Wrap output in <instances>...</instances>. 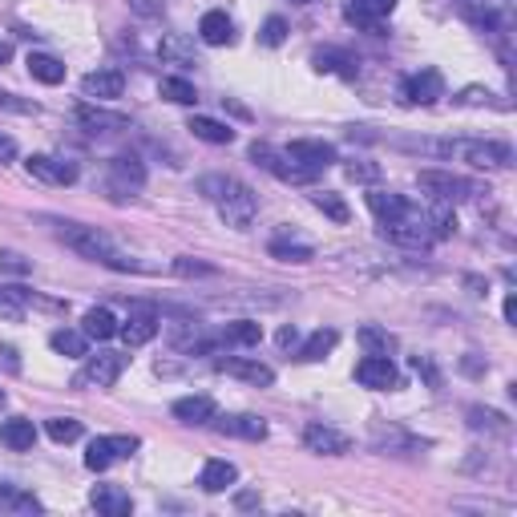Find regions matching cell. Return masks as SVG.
<instances>
[{
    "label": "cell",
    "mask_w": 517,
    "mask_h": 517,
    "mask_svg": "<svg viewBox=\"0 0 517 517\" xmlns=\"http://www.w3.org/2000/svg\"><path fill=\"white\" fill-rule=\"evenodd\" d=\"M199 191L215 202L223 223L235 231H247L255 223V215H259V194L247 182L231 178V174H207V178H199Z\"/></svg>",
    "instance_id": "1"
},
{
    "label": "cell",
    "mask_w": 517,
    "mask_h": 517,
    "mask_svg": "<svg viewBox=\"0 0 517 517\" xmlns=\"http://www.w3.org/2000/svg\"><path fill=\"white\" fill-rule=\"evenodd\" d=\"M61 243L73 247V251L82 255V259H93V263H106L109 255H118L114 251V239L106 235V231L98 227H85V223H61Z\"/></svg>",
    "instance_id": "2"
},
{
    "label": "cell",
    "mask_w": 517,
    "mask_h": 517,
    "mask_svg": "<svg viewBox=\"0 0 517 517\" xmlns=\"http://www.w3.org/2000/svg\"><path fill=\"white\" fill-rule=\"evenodd\" d=\"M465 158L477 170H501L513 166V150L505 142H445V158Z\"/></svg>",
    "instance_id": "3"
},
{
    "label": "cell",
    "mask_w": 517,
    "mask_h": 517,
    "mask_svg": "<svg viewBox=\"0 0 517 517\" xmlns=\"http://www.w3.org/2000/svg\"><path fill=\"white\" fill-rule=\"evenodd\" d=\"M126 364L129 360L121 352L85 356V368L73 376V388H90V384H98V388H114V384H118V376L126 372Z\"/></svg>",
    "instance_id": "4"
},
{
    "label": "cell",
    "mask_w": 517,
    "mask_h": 517,
    "mask_svg": "<svg viewBox=\"0 0 517 517\" xmlns=\"http://www.w3.org/2000/svg\"><path fill=\"white\" fill-rule=\"evenodd\" d=\"M251 162L259 166V170H267V174H275L279 182H295V186H308L316 174L311 170H303V166H295L287 154H279L275 145H267V142H251Z\"/></svg>",
    "instance_id": "5"
},
{
    "label": "cell",
    "mask_w": 517,
    "mask_h": 517,
    "mask_svg": "<svg viewBox=\"0 0 517 517\" xmlns=\"http://www.w3.org/2000/svg\"><path fill=\"white\" fill-rule=\"evenodd\" d=\"M417 182H420V191H428L436 202H461L477 194V182L461 178V174H449V170H420Z\"/></svg>",
    "instance_id": "6"
},
{
    "label": "cell",
    "mask_w": 517,
    "mask_h": 517,
    "mask_svg": "<svg viewBox=\"0 0 517 517\" xmlns=\"http://www.w3.org/2000/svg\"><path fill=\"white\" fill-rule=\"evenodd\" d=\"M137 436H98V441H90V449H85V469H93V473H101V469H109L114 461H126V457H134L137 453Z\"/></svg>",
    "instance_id": "7"
},
{
    "label": "cell",
    "mask_w": 517,
    "mask_h": 517,
    "mask_svg": "<svg viewBox=\"0 0 517 517\" xmlns=\"http://www.w3.org/2000/svg\"><path fill=\"white\" fill-rule=\"evenodd\" d=\"M436 98H445V77L436 69H420L412 77H404V85H400V101L404 106H433Z\"/></svg>",
    "instance_id": "8"
},
{
    "label": "cell",
    "mask_w": 517,
    "mask_h": 517,
    "mask_svg": "<svg viewBox=\"0 0 517 517\" xmlns=\"http://www.w3.org/2000/svg\"><path fill=\"white\" fill-rule=\"evenodd\" d=\"M380 235L396 247H409V251H428V247H433V235H428V227H425V215L412 218V210L400 218V223H384Z\"/></svg>",
    "instance_id": "9"
},
{
    "label": "cell",
    "mask_w": 517,
    "mask_h": 517,
    "mask_svg": "<svg viewBox=\"0 0 517 517\" xmlns=\"http://www.w3.org/2000/svg\"><path fill=\"white\" fill-rule=\"evenodd\" d=\"M356 380H360L364 388L388 392V388L400 384V372H396V364H392L388 356H364V360L356 364Z\"/></svg>",
    "instance_id": "10"
},
{
    "label": "cell",
    "mask_w": 517,
    "mask_h": 517,
    "mask_svg": "<svg viewBox=\"0 0 517 517\" xmlns=\"http://www.w3.org/2000/svg\"><path fill=\"white\" fill-rule=\"evenodd\" d=\"M118 336L126 340L129 348L150 344V340L158 336V308H150V303H137V308L129 311L126 324H118Z\"/></svg>",
    "instance_id": "11"
},
{
    "label": "cell",
    "mask_w": 517,
    "mask_h": 517,
    "mask_svg": "<svg viewBox=\"0 0 517 517\" xmlns=\"http://www.w3.org/2000/svg\"><path fill=\"white\" fill-rule=\"evenodd\" d=\"M25 170L33 174V178L49 182V186H73V182H77V166L65 162V158H53V154H33L25 162Z\"/></svg>",
    "instance_id": "12"
},
{
    "label": "cell",
    "mask_w": 517,
    "mask_h": 517,
    "mask_svg": "<svg viewBox=\"0 0 517 517\" xmlns=\"http://www.w3.org/2000/svg\"><path fill=\"white\" fill-rule=\"evenodd\" d=\"M283 154H287L295 166H303V170L319 174V170H327V166L336 162V145H327V142H291Z\"/></svg>",
    "instance_id": "13"
},
{
    "label": "cell",
    "mask_w": 517,
    "mask_h": 517,
    "mask_svg": "<svg viewBox=\"0 0 517 517\" xmlns=\"http://www.w3.org/2000/svg\"><path fill=\"white\" fill-rule=\"evenodd\" d=\"M218 372L227 376H239V380L255 384V388H271L275 384V368H267V364L259 360H243V356H227V360H215Z\"/></svg>",
    "instance_id": "14"
},
{
    "label": "cell",
    "mask_w": 517,
    "mask_h": 517,
    "mask_svg": "<svg viewBox=\"0 0 517 517\" xmlns=\"http://www.w3.org/2000/svg\"><path fill=\"white\" fill-rule=\"evenodd\" d=\"M303 445H308L311 453H324V457H344L348 449H352V441L327 425H308L303 428Z\"/></svg>",
    "instance_id": "15"
},
{
    "label": "cell",
    "mask_w": 517,
    "mask_h": 517,
    "mask_svg": "<svg viewBox=\"0 0 517 517\" xmlns=\"http://www.w3.org/2000/svg\"><path fill=\"white\" fill-rule=\"evenodd\" d=\"M215 428L223 436H239V441H263L267 420L255 412H235V417H215Z\"/></svg>",
    "instance_id": "16"
},
{
    "label": "cell",
    "mask_w": 517,
    "mask_h": 517,
    "mask_svg": "<svg viewBox=\"0 0 517 517\" xmlns=\"http://www.w3.org/2000/svg\"><path fill=\"white\" fill-rule=\"evenodd\" d=\"M109 182H114V191L134 194V191L145 186V166L137 162L134 154H118L114 162H109Z\"/></svg>",
    "instance_id": "17"
},
{
    "label": "cell",
    "mask_w": 517,
    "mask_h": 517,
    "mask_svg": "<svg viewBox=\"0 0 517 517\" xmlns=\"http://www.w3.org/2000/svg\"><path fill=\"white\" fill-rule=\"evenodd\" d=\"M77 121L93 134H121L129 129V118L126 114H109V109H98V106H77Z\"/></svg>",
    "instance_id": "18"
},
{
    "label": "cell",
    "mask_w": 517,
    "mask_h": 517,
    "mask_svg": "<svg viewBox=\"0 0 517 517\" xmlns=\"http://www.w3.org/2000/svg\"><path fill=\"white\" fill-rule=\"evenodd\" d=\"M121 90H126V77H121L118 69H98V73H90V77L82 82V93H85V98H98V101L121 98Z\"/></svg>",
    "instance_id": "19"
},
{
    "label": "cell",
    "mask_w": 517,
    "mask_h": 517,
    "mask_svg": "<svg viewBox=\"0 0 517 517\" xmlns=\"http://www.w3.org/2000/svg\"><path fill=\"white\" fill-rule=\"evenodd\" d=\"M90 501H93V509L106 513V517H129L134 513V501H129V493L121 490V485H98Z\"/></svg>",
    "instance_id": "20"
},
{
    "label": "cell",
    "mask_w": 517,
    "mask_h": 517,
    "mask_svg": "<svg viewBox=\"0 0 517 517\" xmlns=\"http://www.w3.org/2000/svg\"><path fill=\"white\" fill-rule=\"evenodd\" d=\"M0 445H9L12 453H25V449H33V445H36L33 420H25V417L4 420V425H0Z\"/></svg>",
    "instance_id": "21"
},
{
    "label": "cell",
    "mask_w": 517,
    "mask_h": 517,
    "mask_svg": "<svg viewBox=\"0 0 517 517\" xmlns=\"http://www.w3.org/2000/svg\"><path fill=\"white\" fill-rule=\"evenodd\" d=\"M368 210L380 218V227H384V223H400V218L409 215V202L392 191H372L368 194Z\"/></svg>",
    "instance_id": "22"
},
{
    "label": "cell",
    "mask_w": 517,
    "mask_h": 517,
    "mask_svg": "<svg viewBox=\"0 0 517 517\" xmlns=\"http://www.w3.org/2000/svg\"><path fill=\"white\" fill-rule=\"evenodd\" d=\"M174 417H178L182 425H207V420H215V400L210 396H182V400H174Z\"/></svg>",
    "instance_id": "23"
},
{
    "label": "cell",
    "mask_w": 517,
    "mask_h": 517,
    "mask_svg": "<svg viewBox=\"0 0 517 517\" xmlns=\"http://www.w3.org/2000/svg\"><path fill=\"white\" fill-rule=\"evenodd\" d=\"M392 9H396V0H348V20H352V25L372 28L376 20L388 17Z\"/></svg>",
    "instance_id": "24"
},
{
    "label": "cell",
    "mask_w": 517,
    "mask_h": 517,
    "mask_svg": "<svg viewBox=\"0 0 517 517\" xmlns=\"http://www.w3.org/2000/svg\"><path fill=\"white\" fill-rule=\"evenodd\" d=\"M263 340V324H255V319H235L218 332V344H235V348H255Z\"/></svg>",
    "instance_id": "25"
},
{
    "label": "cell",
    "mask_w": 517,
    "mask_h": 517,
    "mask_svg": "<svg viewBox=\"0 0 517 517\" xmlns=\"http://www.w3.org/2000/svg\"><path fill=\"white\" fill-rule=\"evenodd\" d=\"M199 36L207 45H231V41H235V25H231L227 12H207V17L199 20Z\"/></svg>",
    "instance_id": "26"
},
{
    "label": "cell",
    "mask_w": 517,
    "mask_h": 517,
    "mask_svg": "<svg viewBox=\"0 0 517 517\" xmlns=\"http://www.w3.org/2000/svg\"><path fill=\"white\" fill-rule=\"evenodd\" d=\"M239 482V469L231 461H207V469H202V490L207 493H227L231 485Z\"/></svg>",
    "instance_id": "27"
},
{
    "label": "cell",
    "mask_w": 517,
    "mask_h": 517,
    "mask_svg": "<svg viewBox=\"0 0 517 517\" xmlns=\"http://www.w3.org/2000/svg\"><path fill=\"white\" fill-rule=\"evenodd\" d=\"M41 509H45V505H41L33 493L0 482V513H41Z\"/></svg>",
    "instance_id": "28"
},
{
    "label": "cell",
    "mask_w": 517,
    "mask_h": 517,
    "mask_svg": "<svg viewBox=\"0 0 517 517\" xmlns=\"http://www.w3.org/2000/svg\"><path fill=\"white\" fill-rule=\"evenodd\" d=\"M186 129H191L194 137H202V142H210V145H231L235 142V129L223 126V121H215V118H191L186 121Z\"/></svg>",
    "instance_id": "29"
},
{
    "label": "cell",
    "mask_w": 517,
    "mask_h": 517,
    "mask_svg": "<svg viewBox=\"0 0 517 517\" xmlns=\"http://www.w3.org/2000/svg\"><path fill=\"white\" fill-rule=\"evenodd\" d=\"M356 340L364 344V352H368V356L396 352V336H392V332H384V327H376V324H364L360 332H356Z\"/></svg>",
    "instance_id": "30"
},
{
    "label": "cell",
    "mask_w": 517,
    "mask_h": 517,
    "mask_svg": "<svg viewBox=\"0 0 517 517\" xmlns=\"http://www.w3.org/2000/svg\"><path fill=\"white\" fill-rule=\"evenodd\" d=\"M82 332L90 340H109V336H118V319H114L109 308H93V311H85Z\"/></svg>",
    "instance_id": "31"
},
{
    "label": "cell",
    "mask_w": 517,
    "mask_h": 517,
    "mask_svg": "<svg viewBox=\"0 0 517 517\" xmlns=\"http://www.w3.org/2000/svg\"><path fill=\"white\" fill-rule=\"evenodd\" d=\"M28 73H33L41 85H61L65 82V65L49 53H28Z\"/></svg>",
    "instance_id": "32"
},
{
    "label": "cell",
    "mask_w": 517,
    "mask_h": 517,
    "mask_svg": "<svg viewBox=\"0 0 517 517\" xmlns=\"http://www.w3.org/2000/svg\"><path fill=\"white\" fill-rule=\"evenodd\" d=\"M49 348H53L57 356H73V360H77V356L90 352V336H85V332H73V327H61V332L49 336Z\"/></svg>",
    "instance_id": "33"
},
{
    "label": "cell",
    "mask_w": 517,
    "mask_h": 517,
    "mask_svg": "<svg viewBox=\"0 0 517 517\" xmlns=\"http://www.w3.org/2000/svg\"><path fill=\"white\" fill-rule=\"evenodd\" d=\"M311 65H316V73H344V77H356V61L348 53H340V49H316V53H311Z\"/></svg>",
    "instance_id": "34"
},
{
    "label": "cell",
    "mask_w": 517,
    "mask_h": 517,
    "mask_svg": "<svg viewBox=\"0 0 517 517\" xmlns=\"http://www.w3.org/2000/svg\"><path fill=\"white\" fill-rule=\"evenodd\" d=\"M340 344V332H332V327H319V332H311L308 336V344L300 348V360H308V364H316V360H324L332 348Z\"/></svg>",
    "instance_id": "35"
},
{
    "label": "cell",
    "mask_w": 517,
    "mask_h": 517,
    "mask_svg": "<svg viewBox=\"0 0 517 517\" xmlns=\"http://www.w3.org/2000/svg\"><path fill=\"white\" fill-rule=\"evenodd\" d=\"M158 98L174 101V106H194L199 93H194V85L186 82V77H162V82H158Z\"/></svg>",
    "instance_id": "36"
},
{
    "label": "cell",
    "mask_w": 517,
    "mask_h": 517,
    "mask_svg": "<svg viewBox=\"0 0 517 517\" xmlns=\"http://www.w3.org/2000/svg\"><path fill=\"white\" fill-rule=\"evenodd\" d=\"M25 303H28L25 287H0V319L20 324V319H25Z\"/></svg>",
    "instance_id": "37"
},
{
    "label": "cell",
    "mask_w": 517,
    "mask_h": 517,
    "mask_svg": "<svg viewBox=\"0 0 517 517\" xmlns=\"http://www.w3.org/2000/svg\"><path fill=\"white\" fill-rule=\"evenodd\" d=\"M311 207H316V210H324V215L332 218V223H348V218H352L348 202L340 199L336 191H319V194H311Z\"/></svg>",
    "instance_id": "38"
},
{
    "label": "cell",
    "mask_w": 517,
    "mask_h": 517,
    "mask_svg": "<svg viewBox=\"0 0 517 517\" xmlns=\"http://www.w3.org/2000/svg\"><path fill=\"white\" fill-rule=\"evenodd\" d=\"M271 259H279V263H308L311 259V247L308 243H287V239H271Z\"/></svg>",
    "instance_id": "39"
},
{
    "label": "cell",
    "mask_w": 517,
    "mask_h": 517,
    "mask_svg": "<svg viewBox=\"0 0 517 517\" xmlns=\"http://www.w3.org/2000/svg\"><path fill=\"white\" fill-rule=\"evenodd\" d=\"M162 57L166 61H178V65H194V45L182 33H170V36H162Z\"/></svg>",
    "instance_id": "40"
},
{
    "label": "cell",
    "mask_w": 517,
    "mask_h": 517,
    "mask_svg": "<svg viewBox=\"0 0 517 517\" xmlns=\"http://www.w3.org/2000/svg\"><path fill=\"white\" fill-rule=\"evenodd\" d=\"M425 227H428L433 239H449L457 231V218H453V210L433 207V210H425Z\"/></svg>",
    "instance_id": "41"
},
{
    "label": "cell",
    "mask_w": 517,
    "mask_h": 517,
    "mask_svg": "<svg viewBox=\"0 0 517 517\" xmlns=\"http://www.w3.org/2000/svg\"><path fill=\"white\" fill-rule=\"evenodd\" d=\"M45 433L53 436L57 445H73L77 436H82V420H73V417H53L45 425Z\"/></svg>",
    "instance_id": "42"
},
{
    "label": "cell",
    "mask_w": 517,
    "mask_h": 517,
    "mask_svg": "<svg viewBox=\"0 0 517 517\" xmlns=\"http://www.w3.org/2000/svg\"><path fill=\"white\" fill-rule=\"evenodd\" d=\"M283 41H287V20H283V17H267L263 28H259V45L275 49V45H283Z\"/></svg>",
    "instance_id": "43"
},
{
    "label": "cell",
    "mask_w": 517,
    "mask_h": 517,
    "mask_svg": "<svg viewBox=\"0 0 517 517\" xmlns=\"http://www.w3.org/2000/svg\"><path fill=\"white\" fill-rule=\"evenodd\" d=\"M469 425L473 428H493V433H509L505 417H501V412H490V409H469Z\"/></svg>",
    "instance_id": "44"
},
{
    "label": "cell",
    "mask_w": 517,
    "mask_h": 517,
    "mask_svg": "<svg viewBox=\"0 0 517 517\" xmlns=\"http://www.w3.org/2000/svg\"><path fill=\"white\" fill-rule=\"evenodd\" d=\"M453 101H457V106H501V101H493V93L482 90V85H469V90H461Z\"/></svg>",
    "instance_id": "45"
},
{
    "label": "cell",
    "mask_w": 517,
    "mask_h": 517,
    "mask_svg": "<svg viewBox=\"0 0 517 517\" xmlns=\"http://www.w3.org/2000/svg\"><path fill=\"white\" fill-rule=\"evenodd\" d=\"M344 174L352 182H380V166H376V162H348Z\"/></svg>",
    "instance_id": "46"
},
{
    "label": "cell",
    "mask_w": 517,
    "mask_h": 517,
    "mask_svg": "<svg viewBox=\"0 0 517 517\" xmlns=\"http://www.w3.org/2000/svg\"><path fill=\"white\" fill-rule=\"evenodd\" d=\"M0 109H9V114H36V101H28V98H17V93H4L0 90Z\"/></svg>",
    "instance_id": "47"
},
{
    "label": "cell",
    "mask_w": 517,
    "mask_h": 517,
    "mask_svg": "<svg viewBox=\"0 0 517 517\" xmlns=\"http://www.w3.org/2000/svg\"><path fill=\"white\" fill-rule=\"evenodd\" d=\"M174 271H178V275H215V267L194 263V259H186V255H182V259H174Z\"/></svg>",
    "instance_id": "48"
},
{
    "label": "cell",
    "mask_w": 517,
    "mask_h": 517,
    "mask_svg": "<svg viewBox=\"0 0 517 517\" xmlns=\"http://www.w3.org/2000/svg\"><path fill=\"white\" fill-rule=\"evenodd\" d=\"M129 9H134L137 17H162L166 4L162 0H129Z\"/></svg>",
    "instance_id": "49"
},
{
    "label": "cell",
    "mask_w": 517,
    "mask_h": 517,
    "mask_svg": "<svg viewBox=\"0 0 517 517\" xmlns=\"http://www.w3.org/2000/svg\"><path fill=\"white\" fill-rule=\"evenodd\" d=\"M0 364H4V372H20V356L12 344H0Z\"/></svg>",
    "instance_id": "50"
},
{
    "label": "cell",
    "mask_w": 517,
    "mask_h": 517,
    "mask_svg": "<svg viewBox=\"0 0 517 517\" xmlns=\"http://www.w3.org/2000/svg\"><path fill=\"white\" fill-rule=\"evenodd\" d=\"M412 368H417V372L425 376V380L433 384V388H436V384H441V376H436V368H433V364L425 360V356H412Z\"/></svg>",
    "instance_id": "51"
},
{
    "label": "cell",
    "mask_w": 517,
    "mask_h": 517,
    "mask_svg": "<svg viewBox=\"0 0 517 517\" xmlns=\"http://www.w3.org/2000/svg\"><path fill=\"white\" fill-rule=\"evenodd\" d=\"M0 263L9 267V271H17V275H25V271H28V263H25V259H20V255H12V251H4V255H0Z\"/></svg>",
    "instance_id": "52"
},
{
    "label": "cell",
    "mask_w": 517,
    "mask_h": 517,
    "mask_svg": "<svg viewBox=\"0 0 517 517\" xmlns=\"http://www.w3.org/2000/svg\"><path fill=\"white\" fill-rule=\"evenodd\" d=\"M17 158V142L9 134H0V162H12Z\"/></svg>",
    "instance_id": "53"
},
{
    "label": "cell",
    "mask_w": 517,
    "mask_h": 517,
    "mask_svg": "<svg viewBox=\"0 0 517 517\" xmlns=\"http://www.w3.org/2000/svg\"><path fill=\"white\" fill-rule=\"evenodd\" d=\"M295 340H300V332H295V327H283V332H279V348H295Z\"/></svg>",
    "instance_id": "54"
},
{
    "label": "cell",
    "mask_w": 517,
    "mask_h": 517,
    "mask_svg": "<svg viewBox=\"0 0 517 517\" xmlns=\"http://www.w3.org/2000/svg\"><path fill=\"white\" fill-rule=\"evenodd\" d=\"M501 311H505V324H517V300H513V295H505Z\"/></svg>",
    "instance_id": "55"
},
{
    "label": "cell",
    "mask_w": 517,
    "mask_h": 517,
    "mask_svg": "<svg viewBox=\"0 0 517 517\" xmlns=\"http://www.w3.org/2000/svg\"><path fill=\"white\" fill-rule=\"evenodd\" d=\"M9 61H12V45L0 36V65H9Z\"/></svg>",
    "instance_id": "56"
},
{
    "label": "cell",
    "mask_w": 517,
    "mask_h": 517,
    "mask_svg": "<svg viewBox=\"0 0 517 517\" xmlns=\"http://www.w3.org/2000/svg\"><path fill=\"white\" fill-rule=\"evenodd\" d=\"M251 505H259V497L255 493H239V509H251Z\"/></svg>",
    "instance_id": "57"
},
{
    "label": "cell",
    "mask_w": 517,
    "mask_h": 517,
    "mask_svg": "<svg viewBox=\"0 0 517 517\" xmlns=\"http://www.w3.org/2000/svg\"><path fill=\"white\" fill-rule=\"evenodd\" d=\"M291 4H311V0H291Z\"/></svg>",
    "instance_id": "58"
},
{
    "label": "cell",
    "mask_w": 517,
    "mask_h": 517,
    "mask_svg": "<svg viewBox=\"0 0 517 517\" xmlns=\"http://www.w3.org/2000/svg\"><path fill=\"white\" fill-rule=\"evenodd\" d=\"M0 404H4V392H0Z\"/></svg>",
    "instance_id": "59"
}]
</instances>
